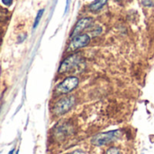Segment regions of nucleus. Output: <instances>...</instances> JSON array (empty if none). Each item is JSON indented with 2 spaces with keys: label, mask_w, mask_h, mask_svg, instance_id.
Returning <instances> with one entry per match:
<instances>
[{
  "label": "nucleus",
  "mask_w": 154,
  "mask_h": 154,
  "mask_svg": "<svg viewBox=\"0 0 154 154\" xmlns=\"http://www.w3.org/2000/svg\"><path fill=\"white\" fill-rule=\"evenodd\" d=\"M43 13H44V9H40V10L38 11V13H37V14H36V17H35V19H34L33 29H35V28L38 26V24H39V23H40V21H41L42 15H43Z\"/></svg>",
  "instance_id": "nucleus-8"
},
{
  "label": "nucleus",
  "mask_w": 154,
  "mask_h": 154,
  "mask_svg": "<svg viewBox=\"0 0 154 154\" xmlns=\"http://www.w3.org/2000/svg\"><path fill=\"white\" fill-rule=\"evenodd\" d=\"M2 15H3V11H2V9L0 8V17H1Z\"/></svg>",
  "instance_id": "nucleus-12"
},
{
  "label": "nucleus",
  "mask_w": 154,
  "mask_h": 154,
  "mask_svg": "<svg viewBox=\"0 0 154 154\" xmlns=\"http://www.w3.org/2000/svg\"><path fill=\"white\" fill-rule=\"evenodd\" d=\"M69 0H67V4H66V12H67V10H68V8H69Z\"/></svg>",
  "instance_id": "nucleus-11"
},
{
  "label": "nucleus",
  "mask_w": 154,
  "mask_h": 154,
  "mask_svg": "<svg viewBox=\"0 0 154 154\" xmlns=\"http://www.w3.org/2000/svg\"><path fill=\"white\" fill-rule=\"evenodd\" d=\"M13 2H14V0H2V3L6 6H10L13 4Z\"/></svg>",
  "instance_id": "nucleus-10"
},
{
  "label": "nucleus",
  "mask_w": 154,
  "mask_h": 154,
  "mask_svg": "<svg viewBox=\"0 0 154 154\" xmlns=\"http://www.w3.org/2000/svg\"><path fill=\"white\" fill-rule=\"evenodd\" d=\"M90 42V37L88 34H79V35H76L72 38L69 45V48H68V51H74L76 50H79L80 48H83L85 46H87Z\"/></svg>",
  "instance_id": "nucleus-5"
},
{
  "label": "nucleus",
  "mask_w": 154,
  "mask_h": 154,
  "mask_svg": "<svg viewBox=\"0 0 154 154\" xmlns=\"http://www.w3.org/2000/svg\"><path fill=\"white\" fill-rule=\"evenodd\" d=\"M106 154H122V152H121V151L118 148H116V147H111V148H109L106 151Z\"/></svg>",
  "instance_id": "nucleus-9"
},
{
  "label": "nucleus",
  "mask_w": 154,
  "mask_h": 154,
  "mask_svg": "<svg viewBox=\"0 0 154 154\" xmlns=\"http://www.w3.org/2000/svg\"><path fill=\"white\" fill-rule=\"evenodd\" d=\"M121 135V132L119 130H114L109 131L106 133H101L97 135H95L92 140L91 143L95 146H103L110 143L111 142L116 140Z\"/></svg>",
  "instance_id": "nucleus-1"
},
{
  "label": "nucleus",
  "mask_w": 154,
  "mask_h": 154,
  "mask_svg": "<svg viewBox=\"0 0 154 154\" xmlns=\"http://www.w3.org/2000/svg\"><path fill=\"white\" fill-rule=\"evenodd\" d=\"M81 60V54L80 53H74L66 58L60 64L59 69V73H66L75 68Z\"/></svg>",
  "instance_id": "nucleus-3"
},
{
  "label": "nucleus",
  "mask_w": 154,
  "mask_h": 154,
  "mask_svg": "<svg viewBox=\"0 0 154 154\" xmlns=\"http://www.w3.org/2000/svg\"><path fill=\"white\" fill-rule=\"evenodd\" d=\"M152 1H153V3H154V0H152Z\"/></svg>",
  "instance_id": "nucleus-15"
},
{
  "label": "nucleus",
  "mask_w": 154,
  "mask_h": 154,
  "mask_svg": "<svg viewBox=\"0 0 154 154\" xmlns=\"http://www.w3.org/2000/svg\"><path fill=\"white\" fill-rule=\"evenodd\" d=\"M79 79L77 77H68L56 88L58 94H67L75 89L79 85Z\"/></svg>",
  "instance_id": "nucleus-4"
},
{
  "label": "nucleus",
  "mask_w": 154,
  "mask_h": 154,
  "mask_svg": "<svg viewBox=\"0 0 154 154\" xmlns=\"http://www.w3.org/2000/svg\"><path fill=\"white\" fill-rule=\"evenodd\" d=\"M76 98L73 96H69L60 99L53 106V113L56 116H61L69 112L75 105Z\"/></svg>",
  "instance_id": "nucleus-2"
},
{
  "label": "nucleus",
  "mask_w": 154,
  "mask_h": 154,
  "mask_svg": "<svg viewBox=\"0 0 154 154\" xmlns=\"http://www.w3.org/2000/svg\"><path fill=\"white\" fill-rule=\"evenodd\" d=\"M92 22H93V19L90 17H84V18H81L80 20H79L78 23H76L74 29L71 32L70 37L73 38L74 36L80 34L85 29H87L88 27H89L91 25Z\"/></svg>",
  "instance_id": "nucleus-6"
},
{
  "label": "nucleus",
  "mask_w": 154,
  "mask_h": 154,
  "mask_svg": "<svg viewBox=\"0 0 154 154\" xmlns=\"http://www.w3.org/2000/svg\"><path fill=\"white\" fill-rule=\"evenodd\" d=\"M119 1H120V0H119Z\"/></svg>",
  "instance_id": "nucleus-16"
},
{
  "label": "nucleus",
  "mask_w": 154,
  "mask_h": 154,
  "mask_svg": "<svg viewBox=\"0 0 154 154\" xmlns=\"http://www.w3.org/2000/svg\"><path fill=\"white\" fill-rule=\"evenodd\" d=\"M108 0H94L89 5V10L91 12H97L101 10Z\"/></svg>",
  "instance_id": "nucleus-7"
},
{
  "label": "nucleus",
  "mask_w": 154,
  "mask_h": 154,
  "mask_svg": "<svg viewBox=\"0 0 154 154\" xmlns=\"http://www.w3.org/2000/svg\"><path fill=\"white\" fill-rule=\"evenodd\" d=\"M16 154H18V152H16Z\"/></svg>",
  "instance_id": "nucleus-14"
},
{
  "label": "nucleus",
  "mask_w": 154,
  "mask_h": 154,
  "mask_svg": "<svg viewBox=\"0 0 154 154\" xmlns=\"http://www.w3.org/2000/svg\"><path fill=\"white\" fill-rule=\"evenodd\" d=\"M14 152V149L11 150V151H10V152H9V153H8V154H13V152Z\"/></svg>",
  "instance_id": "nucleus-13"
}]
</instances>
